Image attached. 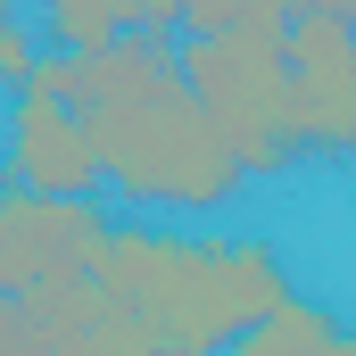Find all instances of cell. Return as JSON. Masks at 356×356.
I'll return each mask as SVG.
<instances>
[{
	"instance_id": "7",
	"label": "cell",
	"mask_w": 356,
	"mask_h": 356,
	"mask_svg": "<svg viewBox=\"0 0 356 356\" xmlns=\"http://www.w3.org/2000/svg\"><path fill=\"white\" fill-rule=\"evenodd\" d=\"M33 315L50 323V340L58 356H149L141 340V323L99 290V282H67V290H50V298H33Z\"/></svg>"
},
{
	"instance_id": "5",
	"label": "cell",
	"mask_w": 356,
	"mask_h": 356,
	"mask_svg": "<svg viewBox=\"0 0 356 356\" xmlns=\"http://www.w3.org/2000/svg\"><path fill=\"white\" fill-rule=\"evenodd\" d=\"M290 99H298L307 149L356 158V0L290 8Z\"/></svg>"
},
{
	"instance_id": "4",
	"label": "cell",
	"mask_w": 356,
	"mask_h": 356,
	"mask_svg": "<svg viewBox=\"0 0 356 356\" xmlns=\"http://www.w3.org/2000/svg\"><path fill=\"white\" fill-rule=\"evenodd\" d=\"M116 216L99 199H33V191H0V298L33 307L67 282L99 273Z\"/></svg>"
},
{
	"instance_id": "9",
	"label": "cell",
	"mask_w": 356,
	"mask_h": 356,
	"mask_svg": "<svg viewBox=\"0 0 356 356\" xmlns=\"http://www.w3.org/2000/svg\"><path fill=\"white\" fill-rule=\"evenodd\" d=\"M42 42L58 58H99L124 42V0H50L42 8Z\"/></svg>"
},
{
	"instance_id": "12",
	"label": "cell",
	"mask_w": 356,
	"mask_h": 356,
	"mask_svg": "<svg viewBox=\"0 0 356 356\" xmlns=\"http://www.w3.org/2000/svg\"><path fill=\"white\" fill-rule=\"evenodd\" d=\"M8 17H17V8H0V25H8Z\"/></svg>"
},
{
	"instance_id": "11",
	"label": "cell",
	"mask_w": 356,
	"mask_h": 356,
	"mask_svg": "<svg viewBox=\"0 0 356 356\" xmlns=\"http://www.w3.org/2000/svg\"><path fill=\"white\" fill-rule=\"evenodd\" d=\"M33 67H42V33H33V25H25V17H8V25H0V83H33Z\"/></svg>"
},
{
	"instance_id": "1",
	"label": "cell",
	"mask_w": 356,
	"mask_h": 356,
	"mask_svg": "<svg viewBox=\"0 0 356 356\" xmlns=\"http://www.w3.org/2000/svg\"><path fill=\"white\" fill-rule=\"evenodd\" d=\"M182 42H116L99 58H75V108L99 149V182L133 207L207 216L241 191V158L207 124V108L182 83Z\"/></svg>"
},
{
	"instance_id": "3",
	"label": "cell",
	"mask_w": 356,
	"mask_h": 356,
	"mask_svg": "<svg viewBox=\"0 0 356 356\" xmlns=\"http://www.w3.org/2000/svg\"><path fill=\"white\" fill-rule=\"evenodd\" d=\"M182 83L241 158V175H282L298 141V99H290V8L249 0L232 33H182Z\"/></svg>"
},
{
	"instance_id": "10",
	"label": "cell",
	"mask_w": 356,
	"mask_h": 356,
	"mask_svg": "<svg viewBox=\"0 0 356 356\" xmlns=\"http://www.w3.org/2000/svg\"><path fill=\"white\" fill-rule=\"evenodd\" d=\"M0 356H58V340H50V323H42L33 307L0 298Z\"/></svg>"
},
{
	"instance_id": "6",
	"label": "cell",
	"mask_w": 356,
	"mask_h": 356,
	"mask_svg": "<svg viewBox=\"0 0 356 356\" xmlns=\"http://www.w3.org/2000/svg\"><path fill=\"white\" fill-rule=\"evenodd\" d=\"M8 175L33 199H91L99 191V149L75 99L58 91H17L8 99Z\"/></svg>"
},
{
	"instance_id": "8",
	"label": "cell",
	"mask_w": 356,
	"mask_h": 356,
	"mask_svg": "<svg viewBox=\"0 0 356 356\" xmlns=\"http://www.w3.org/2000/svg\"><path fill=\"white\" fill-rule=\"evenodd\" d=\"M232 356H356V323H340L315 298H290L282 315H266L257 332H241Z\"/></svg>"
},
{
	"instance_id": "2",
	"label": "cell",
	"mask_w": 356,
	"mask_h": 356,
	"mask_svg": "<svg viewBox=\"0 0 356 356\" xmlns=\"http://www.w3.org/2000/svg\"><path fill=\"white\" fill-rule=\"evenodd\" d=\"M91 282L141 323L149 356H232L241 332L298 298L273 241H199L175 224H116Z\"/></svg>"
}]
</instances>
